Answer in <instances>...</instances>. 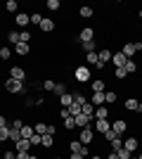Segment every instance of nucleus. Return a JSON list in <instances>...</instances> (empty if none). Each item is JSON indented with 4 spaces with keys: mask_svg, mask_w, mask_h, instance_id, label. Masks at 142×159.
<instances>
[{
    "mask_svg": "<svg viewBox=\"0 0 142 159\" xmlns=\"http://www.w3.org/2000/svg\"><path fill=\"white\" fill-rule=\"evenodd\" d=\"M109 128H111V121L109 119H95V128H93L95 133H102V135H104Z\"/></svg>",
    "mask_w": 142,
    "mask_h": 159,
    "instance_id": "obj_7",
    "label": "nucleus"
},
{
    "mask_svg": "<svg viewBox=\"0 0 142 159\" xmlns=\"http://www.w3.org/2000/svg\"><path fill=\"white\" fill-rule=\"evenodd\" d=\"M41 145L50 150V147L54 145V135H52V133H45V135H43V138H41Z\"/></svg>",
    "mask_w": 142,
    "mask_h": 159,
    "instance_id": "obj_22",
    "label": "nucleus"
},
{
    "mask_svg": "<svg viewBox=\"0 0 142 159\" xmlns=\"http://www.w3.org/2000/svg\"><path fill=\"white\" fill-rule=\"evenodd\" d=\"M123 147L128 150V152H137V147H140V140L133 135V138H126L123 140Z\"/></svg>",
    "mask_w": 142,
    "mask_h": 159,
    "instance_id": "obj_14",
    "label": "nucleus"
},
{
    "mask_svg": "<svg viewBox=\"0 0 142 159\" xmlns=\"http://www.w3.org/2000/svg\"><path fill=\"white\" fill-rule=\"evenodd\" d=\"M137 112H140V114H142V102H140V105H137Z\"/></svg>",
    "mask_w": 142,
    "mask_h": 159,
    "instance_id": "obj_52",
    "label": "nucleus"
},
{
    "mask_svg": "<svg viewBox=\"0 0 142 159\" xmlns=\"http://www.w3.org/2000/svg\"><path fill=\"white\" fill-rule=\"evenodd\" d=\"M90 102H93L95 107H102V105H107V102H104V93H93V95H90Z\"/></svg>",
    "mask_w": 142,
    "mask_h": 159,
    "instance_id": "obj_21",
    "label": "nucleus"
},
{
    "mask_svg": "<svg viewBox=\"0 0 142 159\" xmlns=\"http://www.w3.org/2000/svg\"><path fill=\"white\" fill-rule=\"evenodd\" d=\"M116 100H118V93H116V90H107V93H104V102L111 105V102H116Z\"/></svg>",
    "mask_w": 142,
    "mask_h": 159,
    "instance_id": "obj_30",
    "label": "nucleus"
},
{
    "mask_svg": "<svg viewBox=\"0 0 142 159\" xmlns=\"http://www.w3.org/2000/svg\"><path fill=\"white\" fill-rule=\"evenodd\" d=\"M14 152H31V143H28V140H17V143H14Z\"/></svg>",
    "mask_w": 142,
    "mask_h": 159,
    "instance_id": "obj_15",
    "label": "nucleus"
},
{
    "mask_svg": "<svg viewBox=\"0 0 142 159\" xmlns=\"http://www.w3.org/2000/svg\"><path fill=\"white\" fill-rule=\"evenodd\" d=\"M59 105H62V107H67V109H69V107L74 105V93H64V95L59 98Z\"/></svg>",
    "mask_w": 142,
    "mask_h": 159,
    "instance_id": "obj_20",
    "label": "nucleus"
},
{
    "mask_svg": "<svg viewBox=\"0 0 142 159\" xmlns=\"http://www.w3.org/2000/svg\"><path fill=\"white\" fill-rule=\"evenodd\" d=\"M123 69H126V74H135V71H137V62H135V60H128Z\"/></svg>",
    "mask_w": 142,
    "mask_h": 159,
    "instance_id": "obj_29",
    "label": "nucleus"
},
{
    "mask_svg": "<svg viewBox=\"0 0 142 159\" xmlns=\"http://www.w3.org/2000/svg\"><path fill=\"white\" fill-rule=\"evenodd\" d=\"M116 154H118V159H130V157H133V152H128L126 147H121V150H116Z\"/></svg>",
    "mask_w": 142,
    "mask_h": 159,
    "instance_id": "obj_44",
    "label": "nucleus"
},
{
    "mask_svg": "<svg viewBox=\"0 0 142 159\" xmlns=\"http://www.w3.org/2000/svg\"><path fill=\"white\" fill-rule=\"evenodd\" d=\"M137 105H140V100H137V98H128L126 102H123V107H126L128 112H137Z\"/></svg>",
    "mask_w": 142,
    "mask_h": 159,
    "instance_id": "obj_18",
    "label": "nucleus"
},
{
    "mask_svg": "<svg viewBox=\"0 0 142 159\" xmlns=\"http://www.w3.org/2000/svg\"><path fill=\"white\" fill-rule=\"evenodd\" d=\"M5 10H7V12H17V10H19V2H17V0H7Z\"/></svg>",
    "mask_w": 142,
    "mask_h": 159,
    "instance_id": "obj_35",
    "label": "nucleus"
},
{
    "mask_svg": "<svg viewBox=\"0 0 142 159\" xmlns=\"http://www.w3.org/2000/svg\"><path fill=\"white\" fill-rule=\"evenodd\" d=\"M17 140H21V131L19 128H10V143H17Z\"/></svg>",
    "mask_w": 142,
    "mask_h": 159,
    "instance_id": "obj_33",
    "label": "nucleus"
},
{
    "mask_svg": "<svg viewBox=\"0 0 142 159\" xmlns=\"http://www.w3.org/2000/svg\"><path fill=\"white\" fill-rule=\"evenodd\" d=\"M41 138H43V135H38V133H33V138L28 140V143H31V147H38V145H41Z\"/></svg>",
    "mask_w": 142,
    "mask_h": 159,
    "instance_id": "obj_46",
    "label": "nucleus"
},
{
    "mask_svg": "<svg viewBox=\"0 0 142 159\" xmlns=\"http://www.w3.org/2000/svg\"><path fill=\"white\" fill-rule=\"evenodd\" d=\"M2 159H17V152H12V150H5V152H2Z\"/></svg>",
    "mask_w": 142,
    "mask_h": 159,
    "instance_id": "obj_48",
    "label": "nucleus"
},
{
    "mask_svg": "<svg viewBox=\"0 0 142 159\" xmlns=\"http://www.w3.org/2000/svg\"><path fill=\"white\" fill-rule=\"evenodd\" d=\"M43 19H45V17H43L41 12H31V24H33V26H41Z\"/></svg>",
    "mask_w": 142,
    "mask_h": 159,
    "instance_id": "obj_32",
    "label": "nucleus"
},
{
    "mask_svg": "<svg viewBox=\"0 0 142 159\" xmlns=\"http://www.w3.org/2000/svg\"><path fill=\"white\" fill-rule=\"evenodd\" d=\"M140 31H142V21H140Z\"/></svg>",
    "mask_w": 142,
    "mask_h": 159,
    "instance_id": "obj_54",
    "label": "nucleus"
},
{
    "mask_svg": "<svg viewBox=\"0 0 142 159\" xmlns=\"http://www.w3.org/2000/svg\"><path fill=\"white\" fill-rule=\"evenodd\" d=\"M64 93H69L67 83H62V81H57V86H54V95H57V98H62Z\"/></svg>",
    "mask_w": 142,
    "mask_h": 159,
    "instance_id": "obj_26",
    "label": "nucleus"
},
{
    "mask_svg": "<svg viewBox=\"0 0 142 159\" xmlns=\"http://www.w3.org/2000/svg\"><path fill=\"white\" fill-rule=\"evenodd\" d=\"M14 24H17V26H28V24H31V14L17 12V14H14Z\"/></svg>",
    "mask_w": 142,
    "mask_h": 159,
    "instance_id": "obj_11",
    "label": "nucleus"
},
{
    "mask_svg": "<svg viewBox=\"0 0 142 159\" xmlns=\"http://www.w3.org/2000/svg\"><path fill=\"white\" fill-rule=\"evenodd\" d=\"M5 126H10V121H7L5 116H2V114H0V128H5Z\"/></svg>",
    "mask_w": 142,
    "mask_h": 159,
    "instance_id": "obj_50",
    "label": "nucleus"
},
{
    "mask_svg": "<svg viewBox=\"0 0 142 159\" xmlns=\"http://www.w3.org/2000/svg\"><path fill=\"white\" fill-rule=\"evenodd\" d=\"M54 159H64V157H54Z\"/></svg>",
    "mask_w": 142,
    "mask_h": 159,
    "instance_id": "obj_55",
    "label": "nucleus"
},
{
    "mask_svg": "<svg viewBox=\"0 0 142 159\" xmlns=\"http://www.w3.org/2000/svg\"><path fill=\"white\" fill-rule=\"evenodd\" d=\"M64 128H67V131H74V128H76V124H74V116L64 119Z\"/></svg>",
    "mask_w": 142,
    "mask_h": 159,
    "instance_id": "obj_45",
    "label": "nucleus"
},
{
    "mask_svg": "<svg viewBox=\"0 0 142 159\" xmlns=\"http://www.w3.org/2000/svg\"><path fill=\"white\" fill-rule=\"evenodd\" d=\"M81 107H83V105H76V102H74V105L69 107V114H71V116H78V114H83V112H81Z\"/></svg>",
    "mask_w": 142,
    "mask_h": 159,
    "instance_id": "obj_43",
    "label": "nucleus"
},
{
    "mask_svg": "<svg viewBox=\"0 0 142 159\" xmlns=\"http://www.w3.org/2000/svg\"><path fill=\"white\" fill-rule=\"evenodd\" d=\"M10 57H12V48H0V60L7 62Z\"/></svg>",
    "mask_w": 142,
    "mask_h": 159,
    "instance_id": "obj_34",
    "label": "nucleus"
},
{
    "mask_svg": "<svg viewBox=\"0 0 142 159\" xmlns=\"http://www.w3.org/2000/svg\"><path fill=\"white\" fill-rule=\"evenodd\" d=\"M54 26H57V24H54L52 19H47V17L41 21V31H43V33H52V31H54Z\"/></svg>",
    "mask_w": 142,
    "mask_h": 159,
    "instance_id": "obj_17",
    "label": "nucleus"
},
{
    "mask_svg": "<svg viewBox=\"0 0 142 159\" xmlns=\"http://www.w3.org/2000/svg\"><path fill=\"white\" fill-rule=\"evenodd\" d=\"M90 90H93V93H107V83L102 79H93L90 81Z\"/></svg>",
    "mask_w": 142,
    "mask_h": 159,
    "instance_id": "obj_12",
    "label": "nucleus"
},
{
    "mask_svg": "<svg viewBox=\"0 0 142 159\" xmlns=\"http://www.w3.org/2000/svg\"><path fill=\"white\" fill-rule=\"evenodd\" d=\"M10 79L26 81V69H24V66H12V69H10Z\"/></svg>",
    "mask_w": 142,
    "mask_h": 159,
    "instance_id": "obj_9",
    "label": "nucleus"
},
{
    "mask_svg": "<svg viewBox=\"0 0 142 159\" xmlns=\"http://www.w3.org/2000/svg\"><path fill=\"white\" fill-rule=\"evenodd\" d=\"M130 159H142V154H140V157H135V154H133V157H130Z\"/></svg>",
    "mask_w": 142,
    "mask_h": 159,
    "instance_id": "obj_53",
    "label": "nucleus"
},
{
    "mask_svg": "<svg viewBox=\"0 0 142 159\" xmlns=\"http://www.w3.org/2000/svg\"><path fill=\"white\" fill-rule=\"evenodd\" d=\"M95 119H109V109L104 105H102V107H95Z\"/></svg>",
    "mask_w": 142,
    "mask_h": 159,
    "instance_id": "obj_23",
    "label": "nucleus"
},
{
    "mask_svg": "<svg viewBox=\"0 0 142 159\" xmlns=\"http://www.w3.org/2000/svg\"><path fill=\"white\" fill-rule=\"evenodd\" d=\"M7 40H10V43H12V45H17V43H19V31H10L7 33Z\"/></svg>",
    "mask_w": 142,
    "mask_h": 159,
    "instance_id": "obj_36",
    "label": "nucleus"
},
{
    "mask_svg": "<svg viewBox=\"0 0 142 159\" xmlns=\"http://www.w3.org/2000/svg\"><path fill=\"white\" fill-rule=\"evenodd\" d=\"M111 50H109V48H100V50H97V57H100V64L102 66H107V62H111Z\"/></svg>",
    "mask_w": 142,
    "mask_h": 159,
    "instance_id": "obj_10",
    "label": "nucleus"
},
{
    "mask_svg": "<svg viewBox=\"0 0 142 159\" xmlns=\"http://www.w3.org/2000/svg\"><path fill=\"white\" fill-rule=\"evenodd\" d=\"M59 116H62V119H69L71 114H69V109H67V107H62V109H59Z\"/></svg>",
    "mask_w": 142,
    "mask_h": 159,
    "instance_id": "obj_49",
    "label": "nucleus"
},
{
    "mask_svg": "<svg viewBox=\"0 0 142 159\" xmlns=\"http://www.w3.org/2000/svg\"><path fill=\"white\" fill-rule=\"evenodd\" d=\"M14 52L19 55V57H26V55L31 52V45H28V43H17V45H14Z\"/></svg>",
    "mask_w": 142,
    "mask_h": 159,
    "instance_id": "obj_16",
    "label": "nucleus"
},
{
    "mask_svg": "<svg viewBox=\"0 0 142 159\" xmlns=\"http://www.w3.org/2000/svg\"><path fill=\"white\" fill-rule=\"evenodd\" d=\"M78 140H81L85 147H90V145L95 143V131H93L90 126H88V128H81V131H78Z\"/></svg>",
    "mask_w": 142,
    "mask_h": 159,
    "instance_id": "obj_4",
    "label": "nucleus"
},
{
    "mask_svg": "<svg viewBox=\"0 0 142 159\" xmlns=\"http://www.w3.org/2000/svg\"><path fill=\"white\" fill-rule=\"evenodd\" d=\"M90 40H95V29L83 26L81 31H78V43H90Z\"/></svg>",
    "mask_w": 142,
    "mask_h": 159,
    "instance_id": "obj_5",
    "label": "nucleus"
},
{
    "mask_svg": "<svg viewBox=\"0 0 142 159\" xmlns=\"http://www.w3.org/2000/svg\"><path fill=\"white\" fill-rule=\"evenodd\" d=\"M104 159H118V154H116V152H109V154H107Z\"/></svg>",
    "mask_w": 142,
    "mask_h": 159,
    "instance_id": "obj_51",
    "label": "nucleus"
},
{
    "mask_svg": "<svg viewBox=\"0 0 142 159\" xmlns=\"http://www.w3.org/2000/svg\"><path fill=\"white\" fill-rule=\"evenodd\" d=\"M17 159H41V157L33 152H17Z\"/></svg>",
    "mask_w": 142,
    "mask_h": 159,
    "instance_id": "obj_40",
    "label": "nucleus"
},
{
    "mask_svg": "<svg viewBox=\"0 0 142 159\" xmlns=\"http://www.w3.org/2000/svg\"><path fill=\"white\" fill-rule=\"evenodd\" d=\"M121 52L128 57V60H133L137 52H142V43L140 40H133V43H123V48H121Z\"/></svg>",
    "mask_w": 142,
    "mask_h": 159,
    "instance_id": "obj_2",
    "label": "nucleus"
},
{
    "mask_svg": "<svg viewBox=\"0 0 142 159\" xmlns=\"http://www.w3.org/2000/svg\"><path fill=\"white\" fill-rule=\"evenodd\" d=\"M116 138H121V135H118V133H114V131H111V128H109V131L104 133V140H107V143H114Z\"/></svg>",
    "mask_w": 142,
    "mask_h": 159,
    "instance_id": "obj_39",
    "label": "nucleus"
},
{
    "mask_svg": "<svg viewBox=\"0 0 142 159\" xmlns=\"http://www.w3.org/2000/svg\"><path fill=\"white\" fill-rule=\"evenodd\" d=\"M5 90H7V93H14V95H19V93H26V83H24V81L7 79V81H5Z\"/></svg>",
    "mask_w": 142,
    "mask_h": 159,
    "instance_id": "obj_3",
    "label": "nucleus"
},
{
    "mask_svg": "<svg viewBox=\"0 0 142 159\" xmlns=\"http://www.w3.org/2000/svg\"><path fill=\"white\" fill-rule=\"evenodd\" d=\"M33 133H36L33 126H28V124L21 126V138H24V140H31V138H33Z\"/></svg>",
    "mask_w": 142,
    "mask_h": 159,
    "instance_id": "obj_19",
    "label": "nucleus"
},
{
    "mask_svg": "<svg viewBox=\"0 0 142 159\" xmlns=\"http://www.w3.org/2000/svg\"><path fill=\"white\" fill-rule=\"evenodd\" d=\"M0 143H10V126L0 128Z\"/></svg>",
    "mask_w": 142,
    "mask_h": 159,
    "instance_id": "obj_37",
    "label": "nucleus"
},
{
    "mask_svg": "<svg viewBox=\"0 0 142 159\" xmlns=\"http://www.w3.org/2000/svg\"><path fill=\"white\" fill-rule=\"evenodd\" d=\"M74 102H76V105H85V102H88V98H85L83 93H74Z\"/></svg>",
    "mask_w": 142,
    "mask_h": 159,
    "instance_id": "obj_42",
    "label": "nucleus"
},
{
    "mask_svg": "<svg viewBox=\"0 0 142 159\" xmlns=\"http://www.w3.org/2000/svg\"><path fill=\"white\" fill-rule=\"evenodd\" d=\"M21 126H24V121H21V119H14V121H10V128H19V131H21Z\"/></svg>",
    "mask_w": 142,
    "mask_h": 159,
    "instance_id": "obj_47",
    "label": "nucleus"
},
{
    "mask_svg": "<svg viewBox=\"0 0 142 159\" xmlns=\"http://www.w3.org/2000/svg\"><path fill=\"white\" fill-rule=\"evenodd\" d=\"M74 81H78V83H90V66L88 64H78L74 69Z\"/></svg>",
    "mask_w": 142,
    "mask_h": 159,
    "instance_id": "obj_1",
    "label": "nucleus"
},
{
    "mask_svg": "<svg viewBox=\"0 0 142 159\" xmlns=\"http://www.w3.org/2000/svg\"><path fill=\"white\" fill-rule=\"evenodd\" d=\"M19 43H28V45H31V31H26V29H24V31H19Z\"/></svg>",
    "mask_w": 142,
    "mask_h": 159,
    "instance_id": "obj_38",
    "label": "nucleus"
},
{
    "mask_svg": "<svg viewBox=\"0 0 142 159\" xmlns=\"http://www.w3.org/2000/svg\"><path fill=\"white\" fill-rule=\"evenodd\" d=\"M93 116H85V114H78V116H74V124H76V128L81 131V128H88L90 124H93Z\"/></svg>",
    "mask_w": 142,
    "mask_h": 159,
    "instance_id": "obj_6",
    "label": "nucleus"
},
{
    "mask_svg": "<svg viewBox=\"0 0 142 159\" xmlns=\"http://www.w3.org/2000/svg\"><path fill=\"white\" fill-rule=\"evenodd\" d=\"M78 14H81L83 19H90V17L95 14V10H93V7H81V10H78Z\"/></svg>",
    "mask_w": 142,
    "mask_h": 159,
    "instance_id": "obj_31",
    "label": "nucleus"
},
{
    "mask_svg": "<svg viewBox=\"0 0 142 159\" xmlns=\"http://www.w3.org/2000/svg\"><path fill=\"white\" fill-rule=\"evenodd\" d=\"M111 131L118 133V135H123V133L128 131V121H123V119H114V121H111Z\"/></svg>",
    "mask_w": 142,
    "mask_h": 159,
    "instance_id": "obj_8",
    "label": "nucleus"
},
{
    "mask_svg": "<svg viewBox=\"0 0 142 159\" xmlns=\"http://www.w3.org/2000/svg\"><path fill=\"white\" fill-rule=\"evenodd\" d=\"M81 112L85 114V116H93V119H95V105L90 102V100H88V102H85V105L81 107Z\"/></svg>",
    "mask_w": 142,
    "mask_h": 159,
    "instance_id": "obj_24",
    "label": "nucleus"
},
{
    "mask_svg": "<svg viewBox=\"0 0 142 159\" xmlns=\"http://www.w3.org/2000/svg\"><path fill=\"white\" fill-rule=\"evenodd\" d=\"M126 76H128V74H126V69H123V66H118V69H114V79L123 81V79H126Z\"/></svg>",
    "mask_w": 142,
    "mask_h": 159,
    "instance_id": "obj_41",
    "label": "nucleus"
},
{
    "mask_svg": "<svg viewBox=\"0 0 142 159\" xmlns=\"http://www.w3.org/2000/svg\"><path fill=\"white\" fill-rule=\"evenodd\" d=\"M47 128H50V124H45V121H38V124H36V133H38V135H45Z\"/></svg>",
    "mask_w": 142,
    "mask_h": 159,
    "instance_id": "obj_28",
    "label": "nucleus"
},
{
    "mask_svg": "<svg viewBox=\"0 0 142 159\" xmlns=\"http://www.w3.org/2000/svg\"><path fill=\"white\" fill-rule=\"evenodd\" d=\"M126 62H128V57H126L123 52H114V55H111V64H114V69L126 66Z\"/></svg>",
    "mask_w": 142,
    "mask_h": 159,
    "instance_id": "obj_13",
    "label": "nucleus"
},
{
    "mask_svg": "<svg viewBox=\"0 0 142 159\" xmlns=\"http://www.w3.org/2000/svg\"><path fill=\"white\" fill-rule=\"evenodd\" d=\"M54 86H57V81H52V79L43 81V90H45V93H54Z\"/></svg>",
    "mask_w": 142,
    "mask_h": 159,
    "instance_id": "obj_27",
    "label": "nucleus"
},
{
    "mask_svg": "<svg viewBox=\"0 0 142 159\" xmlns=\"http://www.w3.org/2000/svg\"><path fill=\"white\" fill-rule=\"evenodd\" d=\"M45 7L50 10V12H59V10H62V2H59V0H47Z\"/></svg>",
    "mask_w": 142,
    "mask_h": 159,
    "instance_id": "obj_25",
    "label": "nucleus"
}]
</instances>
